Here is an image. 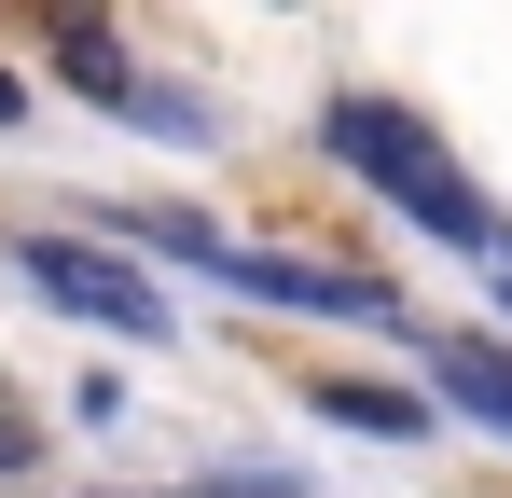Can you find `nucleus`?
Masks as SVG:
<instances>
[{
	"label": "nucleus",
	"instance_id": "0eeeda50",
	"mask_svg": "<svg viewBox=\"0 0 512 498\" xmlns=\"http://www.w3.org/2000/svg\"><path fill=\"white\" fill-rule=\"evenodd\" d=\"M194 498H305V485H277V471H263V485H194Z\"/></svg>",
	"mask_w": 512,
	"mask_h": 498
},
{
	"label": "nucleus",
	"instance_id": "39448f33",
	"mask_svg": "<svg viewBox=\"0 0 512 498\" xmlns=\"http://www.w3.org/2000/svg\"><path fill=\"white\" fill-rule=\"evenodd\" d=\"M429 374H443V402H471V415L512 429V346H429Z\"/></svg>",
	"mask_w": 512,
	"mask_h": 498
},
{
	"label": "nucleus",
	"instance_id": "f257e3e1",
	"mask_svg": "<svg viewBox=\"0 0 512 498\" xmlns=\"http://www.w3.org/2000/svg\"><path fill=\"white\" fill-rule=\"evenodd\" d=\"M319 153H333V166H360V180H374V194H388L416 236L485 249V263H499V208L471 194V166L443 153L416 111H388V97H333V111H319Z\"/></svg>",
	"mask_w": 512,
	"mask_h": 498
},
{
	"label": "nucleus",
	"instance_id": "1a4fd4ad",
	"mask_svg": "<svg viewBox=\"0 0 512 498\" xmlns=\"http://www.w3.org/2000/svg\"><path fill=\"white\" fill-rule=\"evenodd\" d=\"M499 291H512V263H499Z\"/></svg>",
	"mask_w": 512,
	"mask_h": 498
},
{
	"label": "nucleus",
	"instance_id": "6e6552de",
	"mask_svg": "<svg viewBox=\"0 0 512 498\" xmlns=\"http://www.w3.org/2000/svg\"><path fill=\"white\" fill-rule=\"evenodd\" d=\"M0 125H14V70H0Z\"/></svg>",
	"mask_w": 512,
	"mask_h": 498
},
{
	"label": "nucleus",
	"instance_id": "7ed1b4c3",
	"mask_svg": "<svg viewBox=\"0 0 512 498\" xmlns=\"http://www.w3.org/2000/svg\"><path fill=\"white\" fill-rule=\"evenodd\" d=\"M14 263H28V291H56V305H70V319H97V332H167V305H153V277H139V263H111V249L28 236Z\"/></svg>",
	"mask_w": 512,
	"mask_h": 498
},
{
	"label": "nucleus",
	"instance_id": "20e7f679",
	"mask_svg": "<svg viewBox=\"0 0 512 498\" xmlns=\"http://www.w3.org/2000/svg\"><path fill=\"white\" fill-rule=\"evenodd\" d=\"M56 70L84 83V97H111V111H139L153 139H208V111L167 97V83H139V70H125V42H97V28H56Z\"/></svg>",
	"mask_w": 512,
	"mask_h": 498
},
{
	"label": "nucleus",
	"instance_id": "423d86ee",
	"mask_svg": "<svg viewBox=\"0 0 512 498\" xmlns=\"http://www.w3.org/2000/svg\"><path fill=\"white\" fill-rule=\"evenodd\" d=\"M319 415H333V429H388V443H416V402H402V388H346V374H319Z\"/></svg>",
	"mask_w": 512,
	"mask_h": 498
},
{
	"label": "nucleus",
	"instance_id": "f03ea898",
	"mask_svg": "<svg viewBox=\"0 0 512 498\" xmlns=\"http://www.w3.org/2000/svg\"><path fill=\"white\" fill-rule=\"evenodd\" d=\"M139 236L167 249V263H208V277L263 291V305H305V319H388V291H374L360 263H291V249H236V236H208V222H180V208H139Z\"/></svg>",
	"mask_w": 512,
	"mask_h": 498
}]
</instances>
